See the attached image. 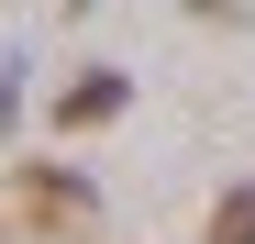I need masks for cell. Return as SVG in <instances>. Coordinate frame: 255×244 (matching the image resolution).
Returning a JSON list of instances; mask_svg holds the SVG:
<instances>
[{
  "label": "cell",
  "instance_id": "6da1fadb",
  "mask_svg": "<svg viewBox=\"0 0 255 244\" xmlns=\"http://www.w3.org/2000/svg\"><path fill=\"white\" fill-rule=\"evenodd\" d=\"M11 222L45 233V244H78V233L100 222V189L78 178V167H11Z\"/></svg>",
  "mask_w": 255,
  "mask_h": 244
},
{
  "label": "cell",
  "instance_id": "3957f363",
  "mask_svg": "<svg viewBox=\"0 0 255 244\" xmlns=\"http://www.w3.org/2000/svg\"><path fill=\"white\" fill-rule=\"evenodd\" d=\"M211 244H255V178L211 200Z\"/></svg>",
  "mask_w": 255,
  "mask_h": 244
},
{
  "label": "cell",
  "instance_id": "7a4b0ae2",
  "mask_svg": "<svg viewBox=\"0 0 255 244\" xmlns=\"http://www.w3.org/2000/svg\"><path fill=\"white\" fill-rule=\"evenodd\" d=\"M122 111H133V78L122 67H78L56 89V133H100V122H122Z\"/></svg>",
  "mask_w": 255,
  "mask_h": 244
},
{
  "label": "cell",
  "instance_id": "277c9868",
  "mask_svg": "<svg viewBox=\"0 0 255 244\" xmlns=\"http://www.w3.org/2000/svg\"><path fill=\"white\" fill-rule=\"evenodd\" d=\"M11 122H22V56L0 45V144H11Z\"/></svg>",
  "mask_w": 255,
  "mask_h": 244
}]
</instances>
